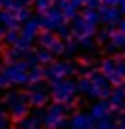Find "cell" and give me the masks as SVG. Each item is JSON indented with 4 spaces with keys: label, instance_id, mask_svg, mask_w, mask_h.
Returning <instances> with one entry per match:
<instances>
[{
    "label": "cell",
    "instance_id": "f1b7e54d",
    "mask_svg": "<svg viewBox=\"0 0 125 129\" xmlns=\"http://www.w3.org/2000/svg\"><path fill=\"white\" fill-rule=\"evenodd\" d=\"M33 4H35V10L39 14H43V12H47L53 6V0H33Z\"/></svg>",
    "mask_w": 125,
    "mask_h": 129
},
{
    "label": "cell",
    "instance_id": "7c38bea8",
    "mask_svg": "<svg viewBox=\"0 0 125 129\" xmlns=\"http://www.w3.org/2000/svg\"><path fill=\"white\" fill-rule=\"evenodd\" d=\"M49 102L47 90H29V106L33 108H45Z\"/></svg>",
    "mask_w": 125,
    "mask_h": 129
},
{
    "label": "cell",
    "instance_id": "8fae6325",
    "mask_svg": "<svg viewBox=\"0 0 125 129\" xmlns=\"http://www.w3.org/2000/svg\"><path fill=\"white\" fill-rule=\"evenodd\" d=\"M100 16H102V22L106 25H115L119 24V20H121V12L119 8L115 6H100Z\"/></svg>",
    "mask_w": 125,
    "mask_h": 129
},
{
    "label": "cell",
    "instance_id": "8d00e7d4",
    "mask_svg": "<svg viewBox=\"0 0 125 129\" xmlns=\"http://www.w3.org/2000/svg\"><path fill=\"white\" fill-rule=\"evenodd\" d=\"M86 6H88V8H100L102 6V0H86Z\"/></svg>",
    "mask_w": 125,
    "mask_h": 129
},
{
    "label": "cell",
    "instance_id": "836d02e7",
    "mask_svg": "<svg viewBox=\"0 0 125 129\" xmlns=\"http://www.w3.org/2000/svg\"><path fill=\"white\" fill-rule=\"evenodd\" d=\"M31 43H33V41H29V39H25V37L20 35V39H18V43H16V47L20 49L22 53H25V51H29V49H31Z\"/></svg>",
    "mask_w": 125,
    "mask_h": 129
},
{
    "label": "cell",
    "instance_id": "ee69618b",
    "mask_svg": "<svg viewBox=\"0 0 125 129\" xmlns=\"http://www.w3.org/2000/svg\"><path fill=\"white\" fill-rule=\"evenodd\" d=\"M2 117H6V113H4V110L0 108V119H2Z\"/></svg>",
    "mask_w": 125,
    "mask_h": 129
},
{
    "label": "cell",
    "instance_id": "7bdbcfd3",
    "mask_svg": "<svg viewBox=\"0 0 125 129\" xmlns=\"http://www.w3.org/2000/svg\"><path fill=\"white\" fill-rule=\"evenodd\" d=\"M119 113H125V102H123V106L119 108Z\"/></svg>",
    "mask_w": 125,
    "mask_h": 129
},
{
    "label": "cell",
    "instance_id": "e575fe53",
    "mask_svg": "<svg viewBox=\"0 0 125 129\" xmlns=\"http://www.w3.org/2000/svg\"><path fill=\"white\" fill-rule=\"evenodd\" d=\"M61 10H62V14H65V18H67V20H72V18L76 16V12H78V10L74 8L72 4H70V2L65 6V8H61Z\"/></svg>",
    "mask_w": 125,
    "mask_h": 129
},
{
    "label": "cell",
    "instance_id": "7402d4cb",
    "mask_svg": "<svg viewBox=\"0 0 125 129\" xmlns=\"http://www.w3.org/2000/svg\"><path fill=\"white\" fill-rule=\"evenodd\" d=\"M20 27H14V29H6V33H4V43H8V45H16L18 43V39H20Z\"/></svg>",
    "mask_w": 125,
    "mask_h": 129
},
{
    "label": "cell",
    "instance_id": "cb8c5ba5",
    "mask_svg": "<svg viewBox=\"0 0 125 129\" xmlns=\"http://www.w3.org/2000/svg\"><path fill=\"white\" fill-rule=\"evenodd\" d=\"M92 88V80H90V76H80L76 82V90L78 92H82V94H88Z\"/></svg>",
    "mask_w": 125,
    "mask_h": 129
},
{
    "label": "cell",
    "instance_id": "52a82bcc",
    "mask_svg": "<svg viewBox=\"0 0 125 129\" xmlns=\"http://www.w3.org/2000/svg\"><path fill=\"white\" fill-rule=\"evenodd\" d=\"M62 117H67V110H65V104H59V102H55V104L47 106L43 125H45V127H57V123H59Z\"/></svg>",
    "mask_w": 125,
    "mask_h": 129
},
{
    "label": "cell",
    "instance_id": "7a4b0ae2",
    "mask_svg": "<svg viewBox=\"0 0 125 129\" xmlns=\"http://www.w3.org/2000/svg\"><path fill=\"white\" fill-rule=\"evenodd\" d=\"M90 80H92V88H90V92H88V96L90 98H96V100H102V98H109V94H111V82H109V78L106 76V74L102 73H96V71H90Z\"/></svg>",
    "mask_w": 125,
    "mask_h": 129
},
{
    "label": "cell",
    "instance_id": "bcb514c9",
    "mask_svg": "<svg viewBox=\"0 0 125 129\" xmlns=\"http://www.w3.org/2000/svg\"><path fill=\"white\" fill-rule=\"evenodd\" d=\"M123 84H125V78H123Z\"/></svg>",
    "mask_w": 125,
    "mask_h": 129
},
{
    "label": "cell",
    "instance_id": "5bb4252c",
    "mask_svg": "<svg viewBox=\"0 0 125 129\" xmlns=\"http://www.w3.org/2000/svg\"><path fill=\"white\" fill-rule=\"evenodd\" d=\"M0 24L4 25L6 29H14V27H20L22 22L16 18V14L12 12V10H6V8H4L2 12H0Z\"/></svg>",
    "mask_w": 125,
    "mask_h": 129
},
{
    "label": "cell",
    "instance_id": "30bf717a",
    "mask_svg": "<svg viewBox=\"0 0 125 129\" xmlns=\"http://www.w3.org/2000/svg\"><path fill=\"white\" fill-rule=\"evenodd\" d=\"M39 29H41V24H39V16H37V18H29V20H25L23 25L20 27V33H22V37L33 41L39 35Z\"/></svg>",
    "mask_w": 125,
    "mask_h": 129
},
{
    "label": "cell",
    "instance_id": "44dd1931",
    "mask_svg": "<svg viewBox=\"0 0 125 129\" xmlns=\"http://www.w3.org/2000/svg\"><path fill=\"white\" fill-rule=\"evenodd\" d=\"M35 55H37V61H39V64H49V63H53V53L49 51L47 47H41V49H37L35 51Z\"/></svg>",
    "mask_w": 125,
    "mask_h": 129
},
{
    "label": "cell",
    "instance_id": "74e56055",
    "mask_svg": "<svg viewBox=\"0 0 125 129\" xmlns=\"http://www.w3.org/2000/svg\"><path fill=\"white\" fill-rule=\"evenodd\" d=\"M70 4H72V6H74V8H82V6H86V2L84 0H70Z\"/></svg>",
    "mask_w": 125,
    "mask_h": 129
},
{
    "label": "cell",
    "instance_id": "4dcf8cb0",
    "mask_svg": "<svg viewBox=\"0 0 125 129\" xmlns=\"http://www.w3.org/2000/svg\"><path fill=\"white\" fill-rule=\"evenodd\" d=\"M76 41H78V47H84V49H94V45H96L92 35H84V37H80Z\"/></svg>",
    "mask_w": 125,
    "mask_h": 129
},
{
    "label": "cell",
    "instance_id": "d6986e66",
    "mask_svg": "<svg viewBox=\"0 0 125 129\" xmlns=\"http://www.w3.org/2000/svg\"><path fill=\"white\" fill-rule=\"evenodd\" d=\"M115 69H117V61L113 59V57H106V59L100 63V71L106 74V76H109Z\"/></svg>",
    "mask_w": 125,
    "mask_h": 129
},
{
    "label": "cell",
    "instance_id": "83f0119b",
    "mask_svg": "<svg viewBox=\"0 0 125 129\" xmlns=\"http://www.w3.org/2000/svg\"><path fill=\"white\" fill-rule=\"evenodd\" d=\"M76 49H78V41H70V39L65 41V55L67 57H74Z\"/></svg>",
    "mask_w": 125,
    "mask_h": 129
},
{
    "label": "cell",
    "instance_id": "d4e9b609",
    "mask_svg": "<svg viewBox=\"0 0 125 129\" xmlns=\"http://www.w3.org/2000/svg\"><path fill=\"white\" fill-rule=\"evenodd\" d=\"M111 33H113V29H111V25H108V27H104L100 31H96V41H98V43H108L109 37H111Z\"/></svg>",
    "mask_w": 125,
    "mask_h": 129
},
{
    "label": "cell",
    "instance_id": "4316f807",
    "mask_svg": "<svg viewBox=\"0 0 125 129\" xmlns=\"http://www.w3.org/2000/svg\"><path fill=\"white\" fill-rule=\"evenodd\" d=\"M55 31L59 33V37H61L62 41H67V39H70L72 37V31H70V25H67V24H61Z\"/></svg>",
    "mask_w": 125,
    "mask_h": 129
},
{
    "label": "cell",
    "instance_id": "7dc6e473",
    "mask_svg": "<svg viewBox=\"0 0 125 129\" xmlns=\"http://www.w3.org/2000/svg\"><path fill=\"white\" fill-rule=\"evenodd\" d=\"M0 8H2V4H0Z\"/></svg>",
    "mask_w": 125,
    "mask_h": 129
},
{
    "label": "cell",
    "instance_id": "9c48e42d",
    "mask_svg": "<svg viewBox=\"0 0 125 129\" xmlns=\"http://www.w3.org/2000/svg\"><path fill=\"white\" fill-rule=\"evenodd\" d=\"M69 121H70V127H84V129L96 127V119L92 117V113H86V112H74Z\"/></svg>",
    "mask_w": 125,
    "mask_h": 129
},
{
    "label": "cell",
    "instance_id": "277c9868",
    "mask_svg": "<svg viewBox=\"0 0 125 129\" xmlns=\"http://www.w3.org/2000/svg\"><path fill=\"white\" fill-rule=\"evenodd\" d=\"M78 73V67L74 63L62 61V63H49L45 64V78L55 80V78H65V76H72Z\"/></svg>",
    "mask_w": 125,
    "mask_h": 129
},
{
    "label": "cell",
    "instance_id": "60d3db41",
    "mask_svg": "<svg viewBox=\"0 0 125 129\" xmlns=\"http://www.w3.org/2000/svg\"><path fill=\"white\" fill-rule=\"evenodd\" d=\"M4 33H6V27H4V25L0 24V41L4 39Z\"/></svg>",
    "mask_w": 125,
    "mask_h": 129
},
{
    "label": "cell",
    "instance_id": "9a60e30c",
    "mask_svg": "<svg viewBox=\"0 0 125 129\" xmlns=\"http://www.w3.org/2000/svg\"><path fill=\"white\" fill-rule=\"evenodd\" d=\"M27 113H29V104H27L25 100H20V102H16L14 106H10V115H12L14 121L25 117Z\"/></svg>",
    "mask_w": 125,
    "mask_h": 129
},
{
    "label": "cell",
    "instance_id": "6da1fadb",
    "mask_svg": "<svg viewBox=\"0 0 125 129\" xmlns=\"http://www.w3.org/2000/svg\"><path fill=\"white\" fill-rule=\"evenodd\" d=\"M49 92H51V98L59 104H67V102H74V96H76V82L69 80V76L65 78H55L49 84Z\"/></svg>",
    "mask_w": 125,
    "mask_h": 129
},
{
    "label": "cell",
    "instance_id": "4fadbf2b",
    "mask_svg": "<svg viewBox=\"0 0 125 129\" xmlns=\"http://www.w3.org/2000/svg\"><path fill=\"white\" fill-rule=\"evenodd\" d=\"M108 100L111 102V106L115 108L117 112H119V108H121L123 102H125V86L123 84H117L115 88H111V94H109Z\"/></svg>",
    "mask_w": 125,
    "mask_h": 129
},
{
    "label": "cell",
    "instance_id": "1f68e13d",
    "mask_svg": "<svg viewBox=\"0 0 125 129\" xmlns=\"http://www.w3.org/2000/svg\"><path fill=\"white\" fill-rule=\"evenodd\" d=\"M96 127H117V121L111 119V115H108V117H102V119L96 121Z\"/></svg>",
    "mask_w": 125,
    "mask_h": 129
},
{
    "label": "cell",
    "instance_id": "ba28073f",
    "mask_svg": "<svg viewBox=\"0 0 125 129\" xmlns=\"http://www.w3.org/2000/svg\"><path fill=\"white\" fill-rule=\"evenodd\" d=\"M115 112V108L111 106V102H109L108 98H102L100 102H96V104L90 106V113H92V117L96 121L102 119V117H108V115H111V113Z\"/></svg>",
    "mask_w": 125,
    "mask_h": 129
},
{
    "label": "cell",
    "instance_id": "c3c4849f",
    "mask_svg": "<svg viewBox=\"0 0 125 129\" xmlns=\"http://www.w3.org/2000/svg\"><path fill=\"white\" fill-rule=\"evenodd\" d=\"M0 73H2V71H0Z\"/></svg>",
    "mask_w": 125,
    "mask_h": 129
},
{
    "label": "cell",
    "instance_id": "3957f363",
    "mask_svg": "<svg viewBox=\"0 0 125 129\" xmlns=\"http://www.w3.org/2000/svg\"><path fill=\"white\" fill-rule=\"evenodd\" d=\"M27 71H29V64L25 63L23 59H20L16 63L6 64L2 73L8 76L10 84H27Z\"/></svg>",
    "mask_w": 125,
    "mask_h": 129
},
{
    "label": "cell",
    "instance_id": "484cf974",
    "mask_svg": "<svg viewBox=\"0 0 125 129\" xmlns=\"http://www.w3.org/2000/svg\"><path fill=\"white\" fill-rule=\"evenodd\" d=\"M20 100H23V98H22V92H18V90H12V92H8L6 96H4V104L10 108V106H14L16 102H20Z\"/></svg>",
    "mask_w": 125,
    "mask_h": 129
},
{
    "label": "cell",
    "instance_id": "d6a6232c",
    "mask_svg": "<svg viewBox=\"0 0 125 129\" xmlns=\"http://www.w3.org/2000/svg\"><path fill=\"white\" fill-rule=\"evenodd\" d=\"M108 78H109V82H111L113 86H117V84H123V78H125V74H121V73H119V71L115 69V71H113V73L109 74Z\"/></svg>",
    "mask_w": 125,
    "mask_h": 129
},
{
    "label": "cell",
    "instance_id": "e0dca14e",
    "mask_svg": "<svg viewBox=\"0 0 125 129\" xmlns=\"http://www.w3.org/2000/svg\"><path fill=\"white\" fill-rule=\"evenodd\" d=\"M20 59H23V53L16 47V45H10V49H8L6 53H2V61H4L6 64L16 63V61H20Z\"/></svg>",
    "mask_w": 125,
    "mask_h": 129
},
{
    "label": "cell",
    "instance_id": "ffe728a7",
    "mask_svg": "<svg viewBox=\"0 0 125 129\" xmlns=\"http://www.w3.org/2000/svg\"><path fill=\"white\" fill-rule=\"evenodd\" d=\"M82 16L90 22V24H94V25H98L102 22V16H100V10H96V8H88L86 6V10L82 12Z\"/></svg>",
    "mask_w": 125,
    "mask_h": 129
},
{
    "label": "cell",
    "instance_id": "603a6c76",
    "mask_svg": "<svg viewBox=\"0 0 125 129\" xmlns=\"http://www.w3.org/2000/svg\"><path fill=\"white\" fill-rule=\"evenodd\" d=\"M109 43H113L117 49H125V33L121 29H117V31L111 33V37H109Z\"/></svg>",
    "mask_w": 125,
    "mask_h": 129
},
{
    "label": "cell",
    "instance_id": "b9f144b4",
    "mask_svg": "<svg viewBox=\"0 0 125 129\" xmlns=\"http://www.w3.org/2000/svg\"><path fill=\"white\" fill-rule=\"evenodd\" d=\"M119 29L125 33V20H119Z\"/></svg>",
    "mask_w": 125,
    "mask_h": 129
},
{
    "label": "cell",
    "instance_id": "f546056e",
    "mask_svg": "<svg viewBox=\"0 0 125 129\" xmlns=\"http://www.w3.org/2000/svg\"><path fill=\"white\" fill-rule=\"evenodd\" d=\"M12 12L16 14V18H18V20H20L22 24L25 22V20H29V18H31L29 8H25V6H22V8H18V10H12Z\"/></svg>",
    "mask_w": 125,
    "mask_h": 129
},
{
    "label": "cell",
    "instance_id": "ac0fdd59",
    "mask_svg": "<svg viewBox=\"0 0 125 129\" xmlns=\"http://www.w3.org/2000/svg\"><path fill=\"white\" fill-rule=\"evenodd\" d=\"M37 37H39V45H41V47H47V49H51V45L59 39V37H57L53 31H49V29H45L43 33H39Z\"/></svg>",
    "mask_w": 125,
    "mask_h": 129
},
{
    "label": "cell",
    "instance_id": "f6af8a7d",
    "mask_svg": "<svg viewBox=\"0 0 125 129\" xmlns=\"http://www.w3.org/2000/svg\"><path fill=\"white\" fill-rule=\"evenodd\" d=\"M23 4H25V6H27V4H31V2H33V0H22Z\"/></svg>",
    "mask_w": 125,
    "mask_h": 129
},
{
    "label": "cell",
    "instance_id": "f35d334b",
    "mask_svg": "<svg viewBox=\"0 0 125 129\" xmlns=\"http://www.w3.org/2000/svg\"><path fill=\"white\" fill-rule=\"evenodd\" d=\"M119 0H102V6H117Z\"/></svg>",
    "mask_w": 125,
    "mask_h": 129
},
{
    "label": "cell",
    "instance_id": "ab89813d",
    "mask_svg": "<svg viewBox=\"0 0 125 129\" xmlns=\"http://www.w3.org/2000/svg\"><path fill=\"white\" fill-rule=\"evenodd\" d=\"M117 127H125V113L119 115V119H117Z\"/></svg>",
    "mask_w": 125,
    "mask_h": 129
},
{
    "label": "cell",
    "instance_id": "d590c367",
    "mask_svg": "<svg viewBox=\"0 0 125 129\" xmlns=\"http://www.w3.org/2000/svg\"><path fill=\"white\" fill-rule=\"evenodd\" d=\"M10 86V80H8V76L4 73H0V90H6Z\"/></svg>",
    "mask_w": 125,
    "mask_h": 129
},
{
    "label": "cell",
    "instance_id": "2e32d148",
    "mask_svg": "<svg viewBox=\"0 0 125 129\" xmlns=\"http://www.w3.org/2000/svg\"><path fill=\"white\" fill-rule=\"evenodd\" d=\"M45 78V64H35V67H29L27 71V84L29 82H39Z\"/></svg>",
    "mask_w": 125,
    "mask_h": 129
},
{
    "label": "cell",
    "instance_id": "5b68a950",
    "mask_svg": "<svg viewBox=\"0 0 125 129\" xmlns=\"http://www.w3.org/2000/svg\"><path fill=\"white\" fill-rule=\"evenodd\" d=\"M65 14H62L61 8H57V6H51V8L43 12L41 16H39V24H41V29H49V31H55L57 27L61 24H65Z\"/></svg>",
    "mask_w": 125,
    "mask_h": 129
},
{
    "label": "cell",
    "instance_id": "8992f818",
    "mask_svg": "<svg viewBox=\"0 0 125 129\" xmlns=\"http://www.w3.org/2000/svg\"><path fill=\"white\" fill-rule=\"evenodd\" d=\"M70 31H72V37H84V35H96V25L90 24L84 16H74L72 22H70Z\"/></svg>",
    "mask_w": 125,
    "mask_h": 129
}]
</instances>
